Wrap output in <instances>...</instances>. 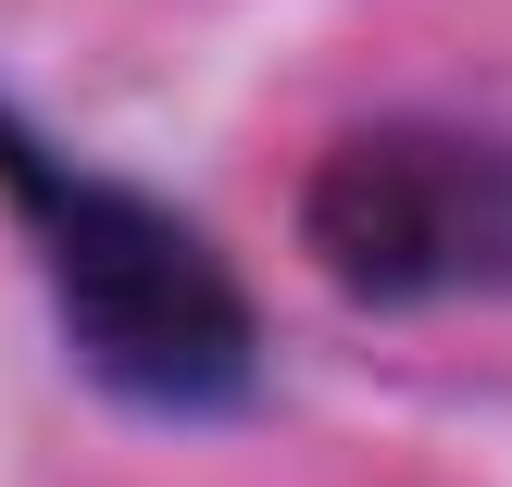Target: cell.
Wrapping results in <instances>:
<instances>
[{"instance_id":"cell-1","label":"cell","mask_w":512,"mask_h":487,"mask_svg":"<svg viewBox=\"0 0 512 487\" xmlns=\"http://www.w3.org/2000/svg\"><path fill=\"white\" fill-rule=\"evenodd\" d=\"M0 213L38 250L63 363L100 400L163 413V425H225L263 400V313H250L238 263L175 200L50 150L13 100H0Z\"/></svg>"},{"instance_id":"cell-2","label":"cell","mask_w":512,"mask_h":487,"mask_svg":"<svg viewBox=\"0 0 512 487\" xmlns=\"http://www.w3.org/2000/svg\"><path fill=\"white\" fill-rule=\"evenodd\" d=\"M300 263L350 313H463L512 300V125L375 113L300 175Z\"/></svg>"}]
</instances>
